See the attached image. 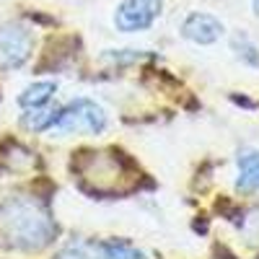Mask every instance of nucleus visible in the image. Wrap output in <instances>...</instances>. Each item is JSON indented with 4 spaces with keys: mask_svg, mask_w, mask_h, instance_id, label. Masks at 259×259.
Wrapping results in <instances>:
<instances>
[{
    "mask_svg": "<svg viewBox=\"0 0 259 259\" xmlns=\"http://www.w3.org/2000/svg\"><path fill=\"white\" fill-rule=\"evenodd\" d=\"M0 231L8 236L13 246L29 251L47 246L55 236L50 215L39 205L26 200H11L0 205Z\"/></svg>",
    "mask_w": 259,
    "mask_h": 259,
    "instance_id": "1",
    "label": "nucleus"
},
{
    "mask_svg": "<svg viewBox=\"0 0 259 259\" xmlns=\"http://www.w3.org/2000/svg\"><path fill=\"white\" fill-rule=\"evenodd\" d=\"M50 130H55L60 135H73V133L99 135L106 130V114L99 104H94L89 99H78L75 104L68 106V109L57 112Z\"/></svg>",
    "mask_w": 259,
    "mask_h": 259,
    "instance_id": "2",
    "label": "nucleus"
},
{
    "mask_svg": "<svg viewBox=\"0 0 259 259\" xmlns=\"http://www.w3.org/2000/svg\"><path fill=\"white\" fill-rule=\"evenodd\" d=\"M163 0H122L114 13V26L124 34L148 29L161 16Z\"/></svg>",
    "mask_w": 259,
    "mask_h": 259,
    "instance_id": "3",
    "label": "nucleus"
},
{
    "mask_svg": "<svg viewBox=\"0 0 259 259\" xmlns=\"http://www.w3.org/2000/svg\"><path fill=\"white\" fill-rule=\"evenodd\" d=\"M31 52V34L18 24L0 26V70L24 65Z\"/></svg>",
    "mask_w": 259,
    "mask_h": 259,
    "instance_id": "4",
    "label": "nucleus"
},
{
    "mask_svg": "<svg viewBox=\"0 0 259 259\" xmlns=\"http://www.w3.org/2000/svg\"><path fill=\"white\" fill-rule=\"evenodd\" d=\"M182 34L194 45H212L223 36V24L210 13H189L182 24Z\"/></svg>",
    "mask_w": 259,
    "mask_h": 259,
    "instance_id": "5",
    "label": "nucleus"
},
{
    "mask_svg": "<svg viewBox=\"0 0 259 259\" xmlns=\"http://www.w3.org/2000/svg\"><path fill=\"white\" fill-rule=\"evenodd\" d=\"M55 91H57V85H55L52 80L34 83V85H29V89L18 96V104L26 106V109H39V106H45V104L52 99Z\"/></svg>",
    "mask_w": 259,
    "mask_h": 259,
    "instance_id": "6",
    "label": "nucleus"
},
{
    "mask_svg": "<svg viewBox=\"0 0 259 259\" xmlns=\"http://www.w3.org/2000/svg\"><path fill=\"white\" fill-rule=\"evenodd\" d=\"M233 52L239 55L241 62L251 65V68H259V47L246 36V34H236L233 36Z\"/></svg>",
    "mask_w": 259,
    "mask_h": 259,
    "instance_id": "7",
    "label": "nucleus"
},
{
    "mask_svg": "<svg viewBox=\"0 0 259 259\" xmlns=\"http://www.w3.org/2000/svg\"><path fill=\"white\" fill-rule=\"evenodd\" d=\"M99 259H145L143 251L127 246V244H104L101 246V256Z\"/></svg>",
    "mask_w": 259,
    "mask_h": 259,
    "instance_id": "8",
    "label": "nucleus"
},
{
    "mask_svg": "<svg viewBox=\"0 0 259 259\" xmlns=\"http://www.w3.org/2000/svg\"><path fill=\"white\" fill-rule=\"evenodd\" d=\"M236 184H239L241 192H256V189H259V168L239 174V182H236Z\"/></svg>",
    "mask_w": 259,
    "mask_h": 259,
    "instance_id": "9",
    "label": "nucleus"
},
{
    "mask_svg": "<svg viewBox=\"0 0 259 259\" xmlns=\"http://www.w3.org/2000/svg\"><path fill=\"white\" fill-rule=\"evenodd\" d=\"M57 259H89V254H85L83 246H68L57 254Z\"/></svg>",
    "mask_w": 259,
    "mask_h": 259,
    "instance_id": "10",
    "label": "nucleus"
},
{
    "mask_svg": "<svg viewBox=\"0 0 259 259\" xmlns=\"http://www.w3.org/2000/svg\"><path fill=\"white\" fill-rule=\"evenodd\" d=\"M251 3H254V13L259 16V0H251Z\"/></svg>",
    "mask_w": 259,
    "mask_h": 259,
    "instance_id": "11",
    "label": "nucleus"
}]
</instances>
